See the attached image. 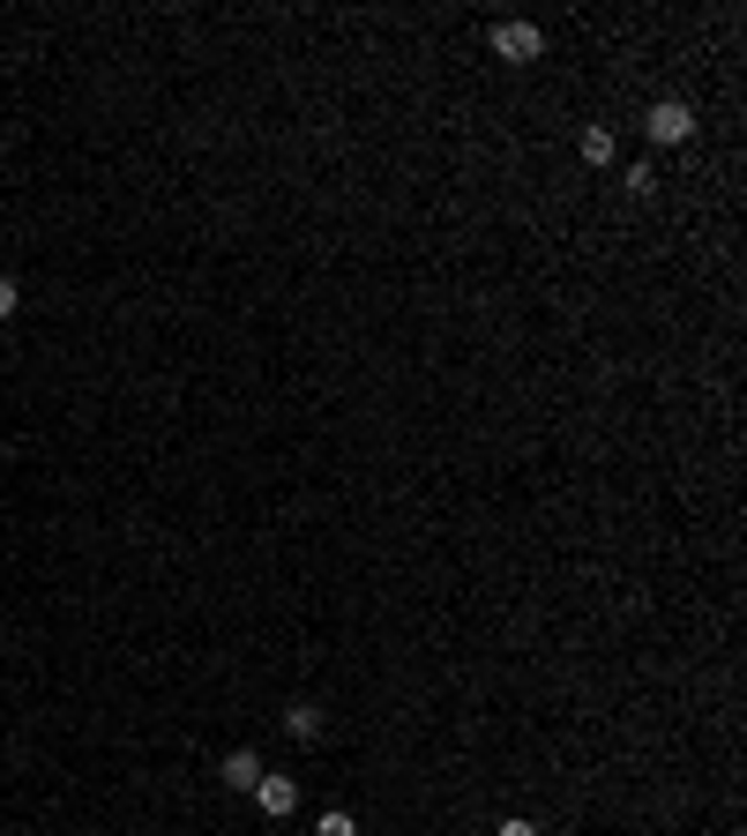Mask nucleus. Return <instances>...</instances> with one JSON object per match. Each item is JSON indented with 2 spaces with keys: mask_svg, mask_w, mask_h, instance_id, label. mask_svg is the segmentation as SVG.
<instances>
[{
  "mask_svg": "<svg viewBox=\"0 0 747 836\" xmlns=\"http://www.w3.org/2000/svg\"><path fill=\"white\" fill-rule=\"evenodd\" d=\"M494 836H539V822H524V814H508V822H501Z\"/></svg>",
  "mask_w": 747,
  "mask_h": 836,
  "instance_id": "9d476101",
  "label": "nucleus"
},
{
  "mask_svg": "<svg viewBox=\"0 0 747 836\" xmlns=\"http://www.w3.org/2000/svg\"><path fill=\"white\" fill-rule=\"evenodd\" d=\"M494 53H501V60H539L545 31H539V23H494Z\"/></svg>",
  "mask_w": 747,
  "mask_h": 836,
  "instance_id": "f03ea898",
  "label": "nucleus"
},
{
  "mask_svg": "<svg viewBox=\"0 0 747 836\" xmlns=\"http://www.w3.org/2000/svg\"><path fill=\"white\" fill-rule=\"evenodd\" d=\"M643 127H651V142H688V135H696V105H680V97H658V105L643 113Z\"/></svg>",
  "mask_w": 747,
  "mask_h": 836,
  "instance_id": "f257e3e1",
  "label": "nucleus"
},
{
  "mask_svg": "<svg viewBox=\"0 0 747 836\" xmlns=\"http://www.w3.org/2000/svg\"><path fill=\"white\" fill-rule=\"evenodd\" d=\"M628 195H643V202H651V195H658V172L635 165V172H628Z\"/></svg>",
  "mask_w": 747,
  "mask_h": 836,
  "instance_id": "6e6552de",
  "label": "nucleus"
},
{
  "mask_svg": "<svg viewBox=\"0 0 747 836\" xmlns=\"http://www.w3.org/2000/svg\"><path fill=\"white\" fill-rule=\"evenodd\" d=\"M217 777H225V792H254V785H262V754H254V747H232L225 762H217Z\"/></svg>",
  "mask_w": 747,
  "mask_h": 836,
  "instance_id": "7ed1b4c3",
  "label": "nucleus"
},
{
  "mask_svg": "<svg viewBox=\"0 0 747 836\" xmlns=\"http://www.w3.org/2000/svg\"><path fill=\"white\" fill-rule=\"evenodd\" d=\"M314 836H359V822H352V814H322V822H314Z\"/></svg>",
  "mask_w": 747,
  "mask_h": 836,
  "instance_id": "0eeeda50",
  "label": "nucleus"
},
{
  "mask_svg": "<svg viewBox=\"0 0 747 836\" xmlns=\"http://www.w3.org/2000/svg\"><path fill=\"white\" fill-rule=\"evenodd\" d=\"M15 306H23V292H15V277H0V322H8Z\"/></svg>",
  "mask_w": 747,
  "mask_h": 836,
  "instance_id": "1a4fd4ad",
  "label": "nucleus"
},
{
  "mask_svg": "<svg viewBox=\"0 0 747 836\" xmlns=\"http://www.w3.org/2000/svg\"><path fill=\"white\" fill-rule=\"evenodd\" d=\"M254 806H262L269 822H285L291 806H299V785H291V777H269V769H262V785H254Z\"/></svg>",
  "mask_w": 747,
  "mask_h": 836,
  "instance_id": "20e7f679",
  "label": "nucleus"
},
{
  "mask_svg": "<svg viewBox=\"0 0 747 836\" xmlns=\"http://www.w3.org/2000/svg\"><path fill=\"white\" fill-rule=\"evenodd\" d=\"M291 740H322V710H314V703H291Z\"/></svg>",
  "mask_w": 747,
  "mask_h": 836,
  "instance_id": "39448f33",
  "label": "nucleus"
},
{
  "mask_svg": "<svg viewBox=\"0 0 747 836\" xmlns=\"http://www.w3.org/2000/svg\"><path fill=\"white\" fill-rule=\"evenodd\" d=\"M583 165H613V135L606 127H583Z\"/></svg>",
  "mask_w": 747,
  "mask_h": 836,
  "instance_id": "423d86ee",
  "label": "nucleus"
}]
</instances>
